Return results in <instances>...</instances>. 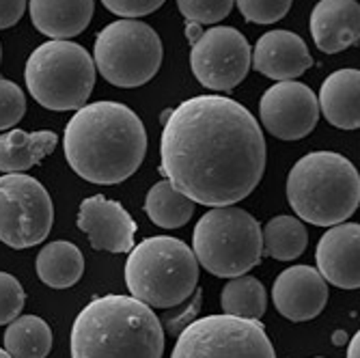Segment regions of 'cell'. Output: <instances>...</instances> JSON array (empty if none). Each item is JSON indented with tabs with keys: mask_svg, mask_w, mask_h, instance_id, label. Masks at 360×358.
<instances>
[{
	"mask_svg": "<svg viewBox=\"0 0 360 358\" xmlns=\"http://www.w3.org/2000/svg\"><path fill=\"white\" fill-rule=\"evenodd\" d=\"M24 80L35 102L48 110H78L95 87L93 56L74 41L52 39L35 48L26 60Z\"/></svg>",
	"mask_w": 360,
	"mask_h": 358,
	"instance_id": "cell-6",
	"label": "cell"
},
{
	"mask_svg": "<svg viewBox=\"0 0 360 358\" xmlns=\"http://www.w3.org/2000/svg\"><path fill=\"white\" fill-rule=\"evenodd\" d=\"M72 358H162L160 317L134 296L91 300L72 326Z\"/></svg>",
	"mask_w": 360,
	"mask_h": 358,
	"instance_id": "cell-3",
	"label": "cell"
},
{
	"mask_svg": "<svg viewBox=\"0 0 360 358\" xmlns=\"http://www.w3.org/2000/svg\"><path fill=\"white\" fill-rule=\"evenodd\" d=\"M125 283L132 296L147 307L173 309L194 294L199 262L192 248L177 238H147L127 255Z\"/></svg>",
	"mask_w": 360,
	"mask_h": 358,
	"instance_id": "cell-5",
	"label": "cell"
},
{
	"mask_svg": "<svg viewBox=\"0 0 360 358\" xmlns=\"http://www.w3.org/2000/svg\"><path fill=\"white\" fill-rule=\"evenodd\" d=\"M149 220L162 229H179L194 214V201L181 194L171 181H158L145 199Z\"/></svg>",
	"mask_w": 360,
	"mask_h": 358,
	"instance_id": "cell-24",
	"label": "cell"
},
{
	"mask_svg": "<svg viewBox=\"0 0 360 358\" xmlns=\"http://www.w3.org/2000/svg\"><path fill=\"white\" fill-rule=\"evenodd\" d=\"M252 50L246 37L231 26H212L192 44L190 68L205 89L231 91L250 72Z\"/></svg>",
	"mask_w": 360,
	"mask_h": 358,
	"instance_id": "cell-11",
	"label": "cell"
},
{
	"mask_svg": "<svg viewBox=\"0 0 360 358\" xmlns=\"http://www.w3.org/2000/svg\"><path fill=\"white\" fill-rule=\"evenodd\" d=\"M0 58H3V50H0Z\"/></svg>",
	"mask_w": 360,
	"mask_h": 358,
	"instance_id": "cell-36",
	"label": "cell"
},
{
	"mask_svg": "<svg viewBox=\"0 0 360 358\" xmlns=\"http://www.w3.org/2000/svg\"><path fill=\"white\" fill-rule=\"evenodd\" d=\"M252 68L272 80H293L313 68V56L300 35L291 30H270L255 44Z\"/></svg>",
	"mask_w": 360,
	"mask_h": 358,
	"instance_id": "cell-16",
	"label": "cell"
},
{
	"mask_svg": "<svg viewBox=\"0 0 360 358\" xmlns=\"http://www.w3.org/2000/svg\"><path fill=\"white\" fill-rule=\"evenodd\" d=\"M309 244L304 224L293 216H276L261 229V255L291 262L298 259Z\"/></svg>",
	"mask_w": 360,
	"mask_h": 358,
	"instance_id": "cell-23",
	"label": "cell"
},
{
	"mask_svg": "<svg viewBox=\"0 0 360 358\" xmlns=\"http://www.w3.org/2000/svg\"><path fill=\"white\" fill-rule=\"evenodd\" d=\"M360 224L358 222H339L333 224L321 236L315 250L317 272L321 279L341 289H358L360 285Z\"/></svg>",
	"mask_w": 360,
	"mask_h": 358,
	"instance_id": "cell-15",
	"label": "cell"
},
{
	"mask_svg": "<svg viewBox=\"0 0 360 358\" xmlns=\"http://www.w3.org/2000/svg\"><path fill=\"white\" fill-rule=\"evenodd\" d=\"M171 358H276V352L259 319L207 315L177 335Z\"/></svg>",
	"mask_w": 360,
	"mask_h": 358,
	"instance_id": "cell-9",
	"label": "cell"
},
{
	"mask_svg": "<svg viewBox=\"0 0 360 358\" xmlns=\"http://www.w3.org/2000/svg\"><path fill=\"white\" fill-rule=\"evenodd\" d=\"M165 3L167 0H102V5L110 13H117L125 20L149 15V13L158 11Z\"/></svg>",
	"mask_w": 360,
	"mask_h": 358,
	"instance_id": "cell-31",
	"label": "cell"
},
{
	"mask_svg": "<svg viewBox=\"0 0 360 358\" xmlns=\"http://www.w3.org/2000/svg\"><path fill=\"white\" fill-rule=\"evenodd\" d=\"M24 113H26L24 91L15 82L0 78V132L18 125Z\"/></svg>",
	"mask_w": 360,
	"mask_h": 358,
	"instance_id": "cell-28",
	"label": "cell"
},
{
	"mask_svg": "<svg viewBox=\"0 0 360 358\" xmlns=\"http://www.w3.org/2000/svg\"><path fill=\"white\" fill-rule=\"evenodd\" d=\"M160 171L194 203L246 199L266 171V139L250 110L224 95H199L162 115Z\"/></svg>",
	"mask_w": 360,
	"mask_h": 358,
	"instance_id": "cell-1",
	"label": "cell"
},
{
	"mask_svg": "<svg viewBox=\"0 0 360 358\" xmlns=\"http://www.w3.org/2000/svg\"><path fill=\"white\" fill-rule=\"evenodd\" d=\"M287 201L302 220L315 226L345 222L360 205V175L341 153H307L287 177Z\"/></svg>",
	"mask_w": 360,
	"mask_h": 358,
	"instance_id": "cell-4",
	"label": "cell"
},
{
	"mask_svg": "<svg viewBox=\"0 0 360 358\" xmlns=\"http://www.w3.org/2000/svg\"><path fill=\"white\" fill-rule=\"evenodd\" d=\"M158 32L139 20H117L95 39L93 63L102 78L121 89L147 84L162 65Z\"/></svg>",
	"mask_w": 360,
	"mask_h": 358,
	"instance_id": "cell-8",
	"label": "cell"
},
{
	"mask_svg": "<svg viewBox=\"0 0 360 358\" xmlns=\"http://www.w3.org/2000/svg\"><path fill=\"white\" fill-rule=\"evenodd\" d=\"M236 0H177V7L188 22L218 24L231 13Z\"/></svg>",
	"mask_w": 360,
	"mask_h": 358,
	"instance_id": "cell-26",
	"label": "cell"
},
{
	"mask_svg": "<svg viewBox=\"0 0 360 358\" xmlns=\"http://www.w3.org/2000/svg\"><path fill=\"white\" fill-rule=\"evenodd\" d=\"M261 226L242 207H214L201 216L192 234L199 266L220 279H236L261 262Z\"/></svg>",
	"mask_w": 360,
	"mask_h": 358,
	"instance_id": "cell-7",
	"label": "cell"
},
{
	"mask_svg": "<svg viewBox=\"0 0 360 358\" xmlns=\"http://www.w3.org/2000/svg\"><path fill=\"white\" fill-rule=\"evenodd\" d=\"M220 305L224 315L259 319L268 309V291L259 279L242 274L231 279L220 294Z\"/></svg>",
	"mask_w": 360,
	"mask_h": 358,
	"instance_id": "cell-25",
	"label": "cell"
},
{
	"mask_svg": "<svg viewBox=\"0 0 360 358\" xmlns=\"http://www.w3.org/2000/svg\"><path fill=\"white\" fill-rule=\"evenodd\" d=\"M26 11V0H0V30L15 26Z\"/></svg>",
	"mask_w": 360,
	"mask_h": 358,
	"instance_id": "cell-32",
	"label": "cell"
},
{
	"mask_svg": "<svg viewBox=\"0 0 360 358\" xmlns=\"http://www.w3.org/2000/svg\"><path fill=\"white\" fill-rule=\"evenodd\" d=\"M201 305H203V291L196 287L194 289V294L188 298V300H184L181 305H177V307H173V309H177V311H171V313H167L165 315V319H162L160 324H162V328H167V333L169 335H179L186 326H190V324L199 317V311H201Z\"/></svg>",
	"mask_w": 360,
	"mask_h": 358,
	"instance_id": "cell-30",
	"label": "cell"
},
{
	"mask_svg": "<svg viewBox=\"0 0 360 358\" xmlns=\"http://www.w3.org/2000/svg\"><path fill=\"white\" fill-rule=\"evenodd\" d=\"M95 0H30V20L50 39H72L91 24Z\"/></svg>",
	"mask_w": 360,
	"mask_h": 358,
	"instance_id": "cell-18",
	"label": "cell"
},
{
	"mask_svg": "<svg viewBox=\"0 0 360 358\" xmlns=\"http://www.w3.org/2000/svg\"><path fill=\"white\" fill-rule=\"evenodd\" d=\"M78 226L89 236L95 250L110 252H129L134 248V236L139 231L134 218L125 212V207L102 194H95L80 203Z\"/></svg>",
	"mask_w": 360,
	"mask_h": 358,
	"instance_id": "cell-13",
	"label": "cell"
},
{
	"mask_svg": "<svg viewBox=\"0 0 360 358\" xmlns=\"http://www.w3.org/2000/svg\"><path fill=\"white\" fill-rule=\"evenodd\" d=\"M311 35L326 54H337L360 39V7L356 0H319L311 11Z\"/></svg>",
	"mask_w": 360,
	"mask_h": 358,
	"instance_id": "cell-17",
	"label": "cell"
},
{
	"mask_svg": "<svg viewBox=\"0 0 360 358\" xmlns=\"http://www.w3.org/2000/svg\"><path fill=\"white\" fill-rule=\"evenodd\" d=\"M236 3L248 22L266 26L283 20L289 13L293 0H236Z\"/></svg>",
	"mask_w": 360,
	"mask_h": 358,
	"instance_id": "cell-27",
	"label": "cell"
},
{
	"mask_svg": "<svg viewBox=\"0 0 360 358\" xmlns=\"http://www.w3.org/2000/svg\"><path fill=\"white\" fill-rule=\"evenodd\" d=\"M37 274L52 289L74 287L84 274V257L72 242H50L37 255Z\"/></svg>",
	"mask_w": 360,
	"mask_h": 358,
	"instance_id": "cell-21",
	"label": "cell"
},
{
	"mask_svg": "<svg viewBox=\"0 0 360 358\" xmlns=\"http://www.w3.org/2000/svg\"><path fill=\"white\" fill-rule=\"evenodd\" d=\"M358 352H360V335L356 333L347 345V358H358Z\"/></svg>",
	"mask_w": 360,
	"mask_h": 358,
	"instance_id": "cell-34",
	"label": "cell"
},
{
	"mask_svg": "<svg viewBox=\"0 0 360 358\" xmlns=\"http://www.w3.org/2000/svg\"><path fill=\"white\" fill-rule=\"evenodd\" d=\"M0 358H11V356H9V354H7L5 350H0Z\"/></svg>",
	"mask_w": 360,
	"mask_h": 358,
	"instance_id": "cell-35",
	"label": "cell"
},
{
	"mask_svg": "<svg viewBox=\"0 0 360 358\" xmlns=\"http://www.w3.org/2000/svg\"><path fill=\"white\" fill-rule=\"evenodd\" d=\"M54 222V205L44 184L24 173L0 177V242L22 250L41 244Z\"/></svg>",
	"mask_w": 360,
	"mask_h": 358,
	"instance_id": "cell-10",
	"label": "cell"
},
{
	"mask_svg": "<svg viewBox=\"0 0 360 358\" xmlns=\"http://www.w3.org/2000/svg\"><path fill=\"white\" fill-rule=\"evenodd\" d=\"M201 35H203V32H201V24L188 22V26H186V37H188V41H190V44L199 41V37H201Z\"/></svg>",
	"mask_w": 360,
	"mask_h": 358,
	"instance_id": "cell-33",
	"label": "cell"
},
{
	"mask_svg": "<svg viewBox=\"0 0 360 358\" xmlns=\"http://www.w3.org/2000/svg\"><path fill=\"white\" fill-rule=\"evenodd\" d=\"M360 72L339 70L323 80L317 104L326 121L339 129L360 127Z\"/></svg>",
	"mask_w": 360,
	"mask_h": 358,
	"instance_id": "cell-19",
	"label": "cell"
},
{
	"mask_svg": "<svg viewBox=\"0 0 360 358\" xmlns=\"http://www.w3.org/2000/svg\"><path fill=\"white\" fill-rule=\"evenodd\" d=\"M261 123L281 141L309 136L319 121L317 95L302 82L283 80L270 87L259 102Z\"/></svg>",
	"mask_w": 360,
	"mask_h": 358,
	"instance_id": "cell-12",
	"label": "cell"
},
{
	"mask_svg": "<svg viewBox=\"0 0 360 358\" xmlns=\"http://www.w3.org/2000/svg\"><path fill=\"white\" fill-rule=\"evenodd\" d=\"M272 300L289 321H309L326 309L328 283L311 266H291L276 276Z\"/></svg>",
	"mask_w": 360,
	"mask_h": 358,
	"instance_id": "cell-14",
	"label": "cell"
},
{
	"mask_svg": "<svg viewBox=\"0 0 360 358\" xmlns=\"http://www.w3.org/2000/svg\"><path fill=\"white\" fill-rule=\"evenodd\" d=\"M58 145L54 132H24L9 129L0 136V171L3 173H24L30 167L50 155Z\"/></svg>",
	"mask_w": 360,
	"mask_h": 358,
	"instance_id": "cell-20",
	"label": "cell"
},
{
	"mask_svg": "<svg viewBox=\"0 0 360 358\" xmlns=\"http://www.w3.org/2000/svg\"><path fill=\"white\" fill-rule=\"evenodd\" d=\"M24 302L26 294L20 281L7 272H0V326L11 324L15 317H20Z\"/></svg>",
	"mask_w": 360,
	"mask_h": 358,
	"instance_id": "cell-29",
	"label": "cell"
},
{
	"mask_svg": "<svg viewBox=\"0 0 360 358\" xmlns=\"http://www.w3.org/2000/svg\"><path fill=\"white\" fill-rule=\"evenodd\" d=\"M70 167L86 181L112 186L132 177L147 153L141 117L119 102L84 104L63 134Z\"/></svg>",
	"mask_w": 360,
	"mask_h": 358,
	"instance_id": "cell-2",
	"label": "cell"
},
{
	"mask_svg": "<svg viewBox=\"0 0 360 358\" xmlns=\"http://www.w3.org/2000/svg\"><path fill=\"white\" fill-rule=\"evenodd\" d=\"M52 350V331L46 319L22 315L7 324L5 352L11 358H46Z\"/></svg>",
	"mask_w": 360,
	"mask_h": 358,
	"instance_id": "cell-22",
	"label": "cell"
}]
</instances>
